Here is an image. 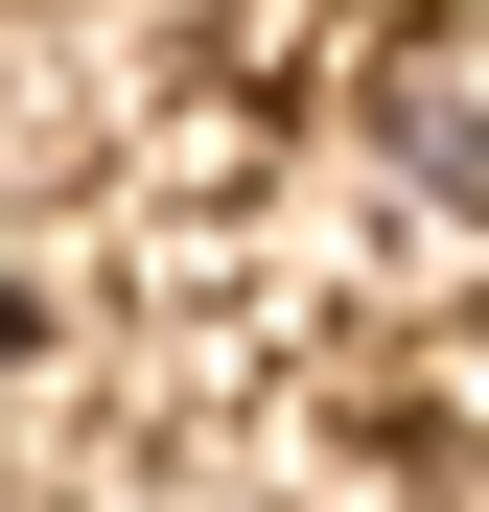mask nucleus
<instances>
[{
	"label": "nucleus",
	"instance_id": "1",
	"mask_svg": "<svg viewBox=\"0 0 489 512\" xmlns=\"http://www.w3.org/2000/svg\"><path fill=\"white\" fill-rule=\"evenodd\" d=\"M396 140H420L443 187L489 210V47H396Z\"/></svg>",
	"mask_w": 489,
	"mask_h": 512
},
{
	"label": "nucleus",
	"instance_id": "2",
	"mask_svg": "<svg viewBox=\"0 0 489 512\" xmlns=\"http://www.w3.org/2000/svg\"><path fill=\"white\" fill-rule=\"evenodd\" d=\"M0 373H24V280H0Z\"/></svg>",
	"mask_w": 489,
	"mask_h": 512
}]
</instances>
